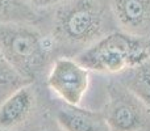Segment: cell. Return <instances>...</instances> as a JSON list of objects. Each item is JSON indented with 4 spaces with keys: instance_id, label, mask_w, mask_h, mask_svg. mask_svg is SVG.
Wrapping results in <instances>:
<instances>
[{
    "instance_id": "ba28073f",
    "label": "cell",
    "mask_w": 150,
    "mask_h": 131,
    "mask_svg": "<svg viewBox=\"0 0 150 131\" xmlns=\"http://www.w3.org/2000/svg\"><path fill=\"white\" fill-rule=\"evenodd\" d=\"M57 122L63 131H111L104 114L73 105L57 111Z\"/></svg>"
},
{
    "instance_id": "7a4b0ae2",
    "label": "cell",
    "mask_w": 150,
    "mask_h": 131,
    "mask_svg": "<svg viewBox=\"0 0 150 131\" xmlns=\"http://www.w3.org/2000/svg\"><path fill=\"white\" fill-rule=\"evenodd\" d=\"M149 59V51L138 38L124 33H111L95 41L78 57L90 71L119 74Z\"/></svg>"
},
{
    "instance_id": "52a82bcc",
    "label": "cell",
    "mask_w": 150,
    "mask_h": 131,
    "mask_svg": "<svg viewBox=\"0 0 150 131\" xmlns=\"http://www.w3.org/2000/svg\"><path fill=\"white\" fill-rule=\"evenodd\" d=\"M36 93L32 85L24 84L0 102V130L11 131L23 126L33 113Z\"/></svg>"
},
{
    "instance_id": "30bf717a",
    "label": "cell",
    "mask_w": 150,
    "mask_h": 131,
    "mask_svg": "<svg viewBox=\"0 0 150 131\" xmlns=\"http://www.w3.org/2000/svg\"><path fill=\"white\" fill-rule=\"evenodd\" d=\"M25 79L20 76L9 63L4 59V57L0 53V102L7 97L8 95L16 90L18 87L24 84H28Z\"/></svg>"
},
{
    "instance_id": "4fadbf2b",
    "label": "cell",
    "mask_w": 150,
    "mask_h": 131,
    "mask_svg": "<svg viewBox=\"0 0 150 131\" xmlns=\"http://www.w3.org/2000/svg\"><path fill=\"white\" fill-rule=\"evenodd\" d=\"M46 131H52V130H46Z\"/></svg>"
},
{
    "instance_id": "3957f363",
    "label": "cell",
    "mask_w": 150,
    "mask_h": 131,
    "mask_svg": "<svg viewBox=\"0 0 150 131\" xmlns=\"http://www.w3.org/2000/svg\"><path fill=\"white\" fill-rule=\"evenodd\" d=\"M54 36L71 45H87L101 38L105 29V9L100 0H67L57 9Z\"/></svg>"
},
{
    "instance_id": "277c9868",
    "label": "cell",
    "mask_w": 150,
    "mask_h": 131,
    "mask_svg": "<svg viewBox=\"0 0 150 131\" xmlns=\"http://www.w3.org/2000/svg\"><path fill=\"white\" fill-rule=\"evenodd\" d=\"M103 114L111 131H150V110L125 85H109Z\"/></svg>"
},
{
    "instance_id": "9c48e42d",
    "label": "cell",
    "mask_w": 150,
    "mask_h": 131,
    "mask_svg": "<svg viewBox=\"0 0 150 131\" xmlns=\"http://www.w3.org/2000/svg\"><path fill=\"white\" fill-rule=\"evenodd\" d=\"M124 85L134 93L150 110V58L129 68Z\"/></svg>"
},
{
    "instance_id": "7c38bea8",
    "label": "cell",
    "mask_w": 150,
    "mask_h": 131,
    "mask_svg": "<svg viewBox=\"0 0 150 131\" xmlns=\"http://www.w3.org/2000/svg\"><path fill=\"white\" fill-rule=\"evenodd\" d=\"M25 1L34 8H50L54 5L62 4L65 0H25Z\"/></svg>"
},
{
    "instance_id": "5b68a950",
    "label": "cell",
    "mask_w": 150,
    "mask_h": 131,
    "mask_svg": "<svg viewBox=\"0 0 150 131\" xmlns=\"http://www.w3.org/2000/svg\"><path fill=\"white\" fill-rule=\"evenodd\" d=\"M49 88L67 105L79 106L90 85V74L78 60L59 58L47 76Z\"/></svg>"
},
{
    "instance_id": "6da1fadb",
    "label": "cell",
    "mask_w": 150,
    "mask_h": 131,
    "mask_svg": "<svg viewBox=\"0 0 150 131\" xmlns=\"http://www.w3.org/2000/svg\"><path fill=\"white\" fill-rule=\"evenodd\" d=\"M52 43L33 26L20 21L0 24V53L26 81L36 79L49 59Z\"/></svg>"
},
{
    "instance_id": "8fae6325",
    "label": "cell",
    "mask_w": 150,
    "mask_h": 131,
    "mask_svg": "<svg viewBox=\"0 0 150 131\" xmlns=\"http://www.w3.org/2000/svg\"><path fill=\"white\" fill-rule=\"evenodd\" d=\"M25 0H0V24L28 18L32 15Z\"/></svg>"
},
{
    "instance_id": "8992f818",
    "label": "cell",
    "mask_w": 150,
    "mask_h": 131,
    "mask_svg": "<svg viewBox=\"0 0 150 131\" xmlns=\"http://www.w3.org/2000/svg\"><path fill=\"white\" fill-rule=\"evenodd\" d=\"M109 11L121 32L134 37H150V0H108Z\"/></svg>"
}]
</instances>
